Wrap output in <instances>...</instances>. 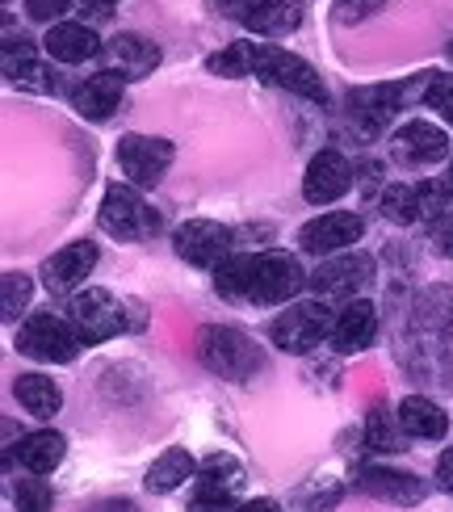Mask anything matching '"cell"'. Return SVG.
Listing matches in <instances>:
<instances>
[{"label":"cell","instance_id":"37","mask_svg":"<svg viewBox=\"0 0 453 512\" xmlns=\"http://www.w3.org/2000/svg\"><path fill=\"white\" fill-rule=\"evenodd\" d=\"M441 194L449 198V206H453V164H449V173L441 177Z\"/></svg>","mask_w":453,"mask_h":512},{"label":"cell","instance_id":"16","mask_svg":"<svg viewBox=\"0 0 453 512\" xmlns=\"http://www.w3.org/2000/svg\"><path fill=\"white\" fill-rule=\"evenodd\" d=\"M378 336V311L374 303H365V298H353L349 307L336 315V328H332V345L340 353H361L370 349Z\"/></svg>","mask_w":453,"mask_h":512},{"label":"cell","instance_id":"38","mask_svg":"<svg viewBox=\"0 0 453 512\" xmlns=\"http://www.w3.org/2000/svg\"><path fill=\"white\" fill-rule=\"evenodd\" d=\"M449 55H453V42H449Z\"/></svg>","mask_w":453,"mask_h":512},{"label":"cell","instance_id":"10","mask_svg":"<svg viewBox=\"0 0 453 512\" xmlns=\"http://www.w3.org/2000/svg\"><path fill=\"white\" fill-rule=\"evenodd\" d=\"M172 248H177L181 261L198 265V269H214L227 261V248H231V231L214 219H189L177 227L172 236Z\"/></svg>","mask_w":453,"mask_h":512},{"label":"cell","instance_id":"30","mask_svg":"<svg viewBox=\"0 0 453 512\" xmlns=\"http://www.w3.org/2000/svg\"><path fill=\"white\" fill-rule=\"evenodd\" d=\"M34 298V282L26 273H5V298H0V307H5V319H17L21 307H30Z\"/></svg>","mask_w":453,"mask_h":512},{"label":"cell","instance_id":"2","mask_svg":"<svg viewBox=\"0 0 453 512\" xmlns=\"http://www.w3.org/2000/svg\"><path fill=\"white\" fill-rule=\"evenodd\" d=\"M336 319L323 303H290L282 315L269 324V340L282 353H311L323 345V336H332Z\"/></svg>","mask_w":453,"mask_h":512},{"label":"cell","instance_id":"20","mask_svg":"<svg viewBox=\"0 0 453 512\" xmlns=\"http://www.w3.org/2000/svg\"><path fill=\"white\" fill-rule=\"evenodd\" d=\"M399 424H403V433L407 437H420V441H441L449 433V416L441 412V403L433 399H424V395H407L399 403Z\"/></svg>","mask_w":453,"mask_h":512},{"label":"cell","instance_id":"5","mask_svg":"<svg viewBox=\"0 0 453 512\" xmlns=\"http://www.w3.org/2000/svg\"><path fill=\"white\" fill-rule=\"evenodd\" d=\"M84 340L76 336V328L68 324V319L59 315H30L26 324H21L17 332V349L34 357V361H55V366H68V361H76Z\"/></svg>","mask_w":453,"mask_h":512},{"label":"cell","instance_id":"36","mask_svg":"<svg viewBox=\"0 0 453 512\" xmlns=\"http://www.w3.org/2000/svg\"><path fill=\"white\" fill-rule=\"evenodd\" d=\"M235 512H282V508H277L273 500H248V504H240Z\"/></svg>","mask_w":453,"mask_h":512},{"label":"cell","instance_id":"35","mask_svg":"<svg viewBox=\"0 0 453 512\" xmlns=\"http://www.w3.org/2000/svg\"><path fill=\"white\" fill-rule=\"evenodd\" d=\"M89 512H139L131 500H101V504H93Z\"/></svg>","mask_w":453,"mask_h":512},{"label":"cell","instance_id":"24","mask_svg":"<svg viewBox=\"0 0 453 512\" xmlns=\"http://www.w3.org/2000/svg\"><path fill=\"white\" fill-rule=\"evenodd\" d=\"M193 475H198V462L189 458V450H181V445H172V450H164V454L156 458V466L147 471V492L168 496V492H177L181 483H189Z\"/></svg>","mask_w":453,"mask_h":512},{"label":"cell","instance_id":"34","mask_svg":"<svg viewBox=\"0 0 453 512\" xmlns=\"http://www.w3.org/2000/svg\"><path fill=\"white\" fill-rule=\"evenodd\" d=\"M437 483H441V492L453 496V450H445V454L437 458Z\"/></svg>","mask_w":453,"mask_h":512},{"label":"cell","instance_id":"12","mask_svg":"<svg viewBox=\"0 0 453 512\" xmlns=\"http://www.w3.org/2000/svg\"><path fill=\"white\" fill-rule=\"evenodd\" d=\"M353 189V164L344 160L336 147L319 152L307 164V177H302V198L315 202V206H332L336 198H344Z\"/></svg>","mask_w":453,"mask_h":512},{"label":"cell","instance_id":"6","mask_svg":"<svg viewBox=\"0 0 453 512\" xmlns=\"http://www.w3.org/2000/svg\"><path fill=\"white\" fill-rule=\"evenodd\" d=\"M256 76L277 84V89H290L298 97H307V101H328V89H323V80H319V72L311 68V63L290 55V51H282V47H269V42H261Z\"/></svg>","mask_w":453,"mask_h":512},{"label":"cell","instance_id":"15","mask_svg":"<svg viewBox=\"0 0 453 512\" xmlns=\"http://www.w3.org/2000/svg\"><path fill=\"white\" fill-rule=\"evenodd\" d=\"M122 80L126 76H118V72H97L89 80H80L72 89V110L89 122L114 118V110L122 105Z\"/></svg>","mask_w":453,"mask_h":512},{"label":"cell","instance_id":"29","mask_svg":"<svg viewBox=\"0 0 453 512\" xmlns=\"http://www.w3.org/2000/svg\"><path fill=\"white\" fill-rule=\"evenodd\" d=\"M13 500H17V512H51V487L42 483L38 475L34 479H17Z\"/></svg>","mask_w":453,"mask_h":512},{"label":"cell","instance_id":"22","mask_svg":"<svg viewBox=\"0 0 453 512\" xmlns=\"http://www.w3.org/2000/svg\"><path fill=\"white\" fill-rule=\"evenodd\" d=\"M13 395H17L21 408H26L30 416H38V420H47V416H55L63 408V391L47 374H21L13 382Z\"/></svg>","mask_w":453,"mask_h":512},{"label":"cell","instance_id":"7","mask_svg":"<svg viewBox=\"0 0 453 512\" xmlns=\"http://www.w3.org/2000/svg\"><path fill=\"white\" fill-rule=\"evenodd\" d=\"M370 282H374L370 252H336L311 273V290L319 298H357Z\"/></svg>","mask_w":453,"mask_h":512},{"label":"cell","instance_id":"33","mask_svg":"<svg viewBox=\"0 0 453 512\" xmlns=\"http://www.w3.org/2000/svg\"><path fill=\"white\" fill-rule=\"evenodd\" d=\"M72 9V0H26V13L34 17V21H55V17H63Z\"/></svg>","mask_w":453,"mask_h":512},{"label":"cell","instance_id":"25","mask_svg":"<svg viewBox=\"0 0 453 512\" xmlns=\"http://www.w3.org/2000/svg\"><path fill=\"white\" fill-rule=\"evenodd\" d=\"M256 261L261 256H227V261L214 269V290H219L223 298H235V303H248L252 298V282H256Z\"/></svg>","mask_w":453,"mask_h":512},{"label":"cell","instance_id":"27","mask_svg":"<svg viewBox=\"0 0 453 512\" xmlns=\"http://www.w3.org/2000/svg\"><path fill=\"white\" fill-rule=\"evenodd\" d=\"M256 59H261V42H231L223 55H210L206 68L214 76H256Z\"/></svg>","mask_w":453,"mask_h":512},{"label":"cell","instance_id":"26","mask_svg":"<svg viewBox=\"0 0 453 512\" xmlns=\"http://www.w3.org/2000/svg\"><path fill=\"white\" fill-rule=\"evenodd\" d=\"M382 215L407 227V223H416L424 215V189L420 185H386V194H382Z\"/></svg>","mask_w":453,"mask_h":512},{"label":"cell","instance_id":"13","mask_svg":"<svg viewBox=\"0 0 453 512\" xmlns=\"http://www.w3.org/2000/svg\"><path fill=\"white\" fill-rule=\"evenodd\" d=\"M391 152H395V160L407 164V168H428V164H437V160L449 156V139H445L441 126L416 118V122H403L399 131H395Z\"/></svg>","mask_w":453,"mask_h":512},{"label":"cell","instance_id":"14","mask_svg":"<svg viewBox=\"0 0 453 512\" xmlns=\"http://www.w3.org/2000/svg\"><path fill=\"white\" fill-rule=\"evenodd\" d=\"M93 265H97V244L80 240V244H68V248H59L55 256H47L42 277H47L51 294H68V290H76L84 277L93 273Z\"/></svg>","mask_w":453,"mask_h":512},{"label":"cell","instance_id":"18","mask_svg":"<svg viewBox=\"0 0 453 512\" xmlns=\"http://www.w3.org/2000/svg\"><path fill=\"white\" fill-rule=\"evenodd\" d=\"M97 34L89 26H80V21H59V26L47 30V38H42V47H47V55L55 63H84L97 55Z\"/></svg>","mask_w":453,"mask_h":512},{"label":"cell","instance_id":"3","mask_svg":"<svg viewBox=\"0 0 453 512\" xmlns=\"http://www.w3.org/2000/svg\"><path fill=\"white\" fill-rule=\"evenodd\" d=\"M101 227L114 240H151L160 231V215L151 210L131 185L114 181L101 198Z\"/></svg>","mask_w":453,"mask_h":512},{"label":"cell","instance_id":"1","mask_svg":"<svg viewBox=\"0 0 453 512\" xmlns=\"http://www.w3.org/2000/svg\"><path fill=\"white\" fill-rule=\"evenodd\" d=\"M198 357H202L206 370L223 374V378H235V382L252 378L256 370L265 366L261 349L252 345V336H244L240 328H223V324H210V328L198 332Z\"/></svg>","mask_w":453,"mask_h":512},{"label":"cell","instance_id":"17","mask_svg":"<svg viewBox=\"0 0 453 512\" xmlns=\"http://www.w3.org/2000/svg\"><path fill=\"white\" fill-rule=\"evenodd\" d=\"M361 492H370L386 504H420L424 500V483L407 471H391V466H370V471H361Z\"/></svg>","mask_w":453,"mask_h":512},{"label":"cell","instance_id":"28","mask_svg":"<svg viewBox=\"0 0 453 512\" xmlns=\"http://www.w3.org/2000/svg\"><path fill=\"white\" fill-rule=\"evenodd\" d=\"M403 424H399V416H391L386 408H374L370 412V420H365V441L374 445V450H403Z\"/></svg>","mask_w":453,"mask_h":512},{"label":"cell","instance_id":"9","mask_svg":"<svg viewBox=\"0 0 453 512\" xmlns=\"http://www.w3.org/2000/svg\"><path fill=\"white\" fill-rule=\"evenodd\" d=\"M302 286H307V273H302V265L290 252H265L261 261H256V282H252L248 303H261V307L290 303Z\"/></svg>","mask_w":453,"mask_h":512},{"label":"cell","instance_id":"19","mask_svg":"<svg viewBox=\"0 0 453 512\" xmlns=\"http://www.w3.org/2000/svg\"><path fill=\"white\" fill-rule=\"evenodd\" d=\"M244 26L261 38H282L302 26V0H256L244 13Z\"/></svg>","mask_w":453,"mask_h":512},{"label":"cell","instance_id":"8","mask_svg":"<svg viewBox=\"0 0 453 512\" xmlns=\"http://www.w3.org/2000/svg\"><path fill=\"white\" fill-rule=\"evenodd\" d=\"M172 164V143L168 139H151V135H126L118 143V168L122 177L139 185V189H156Z\"/></svg>","mask_w":453,"mask_h":512},{"label":"cell","instance_id":"4","mask_svg":"<svg viewBox=\"0 0 453 512\" xmlns=\"http://www.w3.org/2000/svg\"><path fill=\"white\" fill-rule=\"evenodd\" d=\"M68 324L76 328V336L84 340V345H101V340L126 332V311H122V303H118L110 290L89 286V290L72 294V303H68Z\"/></svg>","mask_w":453,"mask_h":512},{"label":"cell","instance_id":"21","mask_svg":"<svg viewBox=\"0 0 453 512\" xmlns=\"http://www.w3.org/2000/svg\"><path fill=\"white\" fill-rule=\"evenodd\" d=\"M110 55L118 59L126 80H143L147 72H156V63H160V47L143 34H118L110 42Z\"/></svg>","mask_w":453,"mask_h":512},{"label":"cell","instance_id":"31","mask_svg":"<svg viewBox=\"0 0 453 512\" xmlns=\"http://www.w3.org/2000/svg\"><path fill=\"white\" fill-rule=\"evenodd\" d=\"M382 5H386V0H336V21H344V26H353V21L374 17Z\"/></svg>","mask_w":453,"mask_h":512},{"label":"cell","instance_id":"23","mask_svg":"<svg viewBox=\"0 0 453 512\" xmlns=\"http://www.w3.org/2000/svg\"><path fill=\"white\" fill-rule=\"evenodd\" d=\"M63 450H68V441H63L59 433H51V429H42V433L21 437V445H17V462L26 466L30 475H51L55 466L63 462Z\"/></svg>","mask_w":453,"mask_h":512},{"label":"cell","instance_id":"11","mask_svg":"<svg viewBox=\"0 0 453 512\" xmlns=\"http://www.w3.org/2000/svg\"><path fill=\"white\" fill-rule=\"evenodd\" d=\"M361 236H365L361 215H353V210H328V215L311 219L298 231V244L315 256H336V252H349Z\"/></svg>","mask_w":453,"mask_h":512},{"label":"cell","instance_id":"32","mask_svg":"<svg viewBox=\"0 0 453 512\" xmlns=\"http://www.w3.org/2000/svg\"><path fill=\"white\" fill-rule=\"evenodd\" d=\"M428 105L453 126V76H437L433 89H428Z\"/></svg>","mask_w":453,"mask_h":512}]
</instances>
